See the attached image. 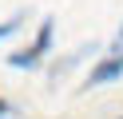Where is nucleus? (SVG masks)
<instances>
[{
  "label": "nucleus",
  "mask_w": 123,
  "mask_h": 119,
  "mask_svg": "<svg viewBox=\"0 0 123 119\" xmlns=\"http://www.w3.org/2000/svg\"><path fill=\"white\" fill-rule=\"evenodd\" d=\"M52 32H56V20H52V16H44V20H40V32H36V40H32V48L12 52V56H8V68H24V71L40 68V60L52 52Z\"/></svg>",
  "instance_id": "nucleus-1"
},
{
  "label": "nucleus",
  "mask_w": 123,
  "mask_h": 119,
  "mask_svg": "<svg viewBox=\"0 0 123 119\" xmlns=\"http://www.w3.org/2000/svg\"><path fill=\"white\" fill-rule=\"evenodd\" d=\"M119 75H123V48H111V52H107L103 60H99L95 68L87 71V83H83V91H87V87H99V83H115Z\"/></svg>",
  "instance_id": "nucleus-2"
},
{
  "label": "nucleus",
  "mask_w": 123,
  "mask_h": 119,
  "mask_svg": "<svg viewBox=\"0 0 123 119\" xmlns=\"http://www.w3.org/2000/svg\"><path fill=\"white\" fill-rule=\"evenodd\" d=\"M20 24H24V16H20V12H16V16H12V20H4V24H0V40H8V36H12V32H16V28H20Z\"/></svg>",
  "instance_id": "nucleus-3"
},
{
  "label": "nucleus",
  "mask_w": 123,
  "mask_h": 119,
  "mask_svg": "<svg viewBox=\"0 0 123 119\" xmlns=\"http://www.w3.org/2000/svg\"><path fill=\"white\" fill-rule=\"evenodd\" d=\"M8 115H12V107H8L4 99H0V119H8Z\"/></svg>",
  "instance_id": "nucleus-4"
},
{
  "label": "nucleus",
  "mask_w": 123,
  "mask_h": 119,
  "mask_svg": "<svg viewBox=\"0 0 123 119\" xmlns=\"http://www.w3.org/2000/svg\"><path fill=\"white\" fill-rule=\"evenodd\" d=\"M111 48H123V28H119V36H115V44Z\"/></svg>",
  "instance_id": "nucleus-5"
}]
</instances>
